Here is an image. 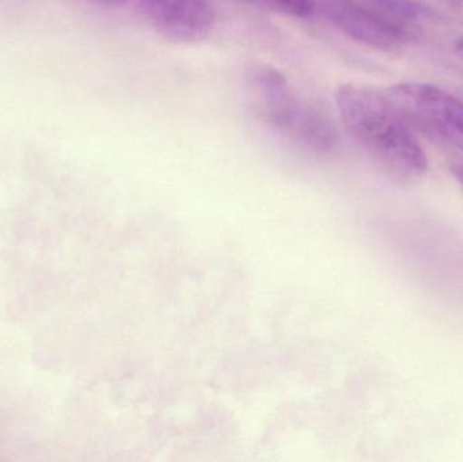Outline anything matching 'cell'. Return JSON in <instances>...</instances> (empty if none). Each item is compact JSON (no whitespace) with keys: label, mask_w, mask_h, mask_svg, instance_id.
Returning <instances> with one entry per match:
<instances>
[{"label":"cell","mask_w":463,"mask_h":462,"mask_svg":"<svg viewBox=\"0 0 463 462\" xmlns=\"http://www.w3.org/2000/svg\"><path fill=\"white\" fill-rule=\"evenodd\" d=\"M335 102L351 137L389 178L415 184L426 175V152L383 89L342 84Z\"/></svg>","instance_id":"6da1fadb"},{"label":"cell","mask_w":463,"mask_h":462,"mask_svg":"<svg viewBox=\"0 0 463 462\" xmlns=\"http://www.w3.org/2000/svg\"><path fill=\"white\" fill-rule=\"evenodd\" d=\"M248 89L261 121L288 143L315 155L329 154L336 146L334 122L277 68L255 65L248 73Z\"/></svg>","instance_id":"7a4b0ae2"},{"label":"cell","mask_w":463,"mask_h":462,"mask_svg":"<svg viewBox=\"0 0 463 462\" xmlns=\"http://www.w3.org/2000/svg\"><path fill=\"white\" fill-rule=\"evenodd\" d=\"M383 90L408 124L463 152V100L439 87L416 81Z\"/></svg>","instance_id":"3957f363"},{"label":"cell","mask_w":463,"mask_h":462,"mask_svg":"<svg viewBox=\"0 0 463 462\" xmlns=\"http://www.w3.org/2000/svg\"><path fill=\"white\" fill-rule=\"evenodd\" d=\"M144 18L173 42L197 43L216 26L217 16L209 0H136Z\"/></svg>","instance_id":"277c9868"},{"label":"cell","mask_w":463,"mask_h":462,"mask_svg":"<svg viewBox=\"0 0 463 462\" xmlns=\"http://www.w3.org/2000/svg\"><path fill=\"white\" fill-rule=\"evenodd\" d=\"M316 13H321L340 32L370 48L388 51L410 40L412 33L392 26L348 0H312Z\"/></svg>","instance_id":"5b68a950"},{"label":"cell","mask_w":463,"mask_h":462,"mask_svg":"<svg viewBox=\"0 0 463 462\" xmlns=\"http://www.w3.org/2000/svg\"><path fill=\"white\" fill-rule=\"evenodd\" d=\"M358 5L370 15L399 27L405 32L413 33L420 22L431 16V10L418 0H348Z\"/></svg>","instance_id":"8992f818"},{"label":"cell","mask_w":463,"mask_h":462,"mask_svg":"<svg viewBox=\"0 0 463 462\" xmlns=\"http://www.w3.org/2000/svg\"><path fill=\"white\" fill-rule=\"evenodd\" d=\"M260 10L288 18L307 19L315 15L316 7L312 0H241Z\"/></svg>","instance_id":"52a82bcc"},{"label":"cell","mask_w":463,"mask_h":462,"mask_svg":"<svg viewBox=\"0 0 463 462\" xmlns=\"http://www.w3.org/2000/svg\"><path fill=\"white\" fill-rule=\"evenodd\" d=\"M90 2L95 3L98 5H103V7L118 8L127 5L129 0H90Z\"/></svg>","instance_id":"ba28073f"},{"label":"cell","mask_w":463,"mask_h":462,"mask_svg":"<svg viewBox=\"0 0 463 462\" xmlns=\"http://www.w3.org/2000/svg\"><path fill=\"white\" fill-rule=\"evenodd\" d=\"M450 171L463 189V162H454L453 165H450Z\"/></svg>","instance_id":"9c48e42d"},{"label":"cell","mask_w":463,"mask_h":462,"mask_svg":"<svg viewBox=\"0 0 463 462\" xmlns=\"http://www.w3.org/2000/svg\"><path fill=\"white\" fill-rule=\"evenodd\" d=\"M454 51H456V53L458 54L459 59L463 61V37L456 41V43H454Z\"/></svg>","instance_id":"30bf717a"}]
</instances>
